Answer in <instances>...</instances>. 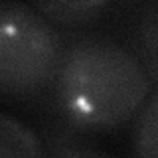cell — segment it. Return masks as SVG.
Returning a JSON list of instances; mask_svg holds the SVG:
<instances>
[{
	"instance_id": "cell-1",
	"label": "cell",
	"mask_w": 158,
	"mask_h": 158,
	"mask_svg": "<svg viewBox=\"0 0 158 158\" xmlns=\"http://www.w3.org/2000/svg\"><path fill=\"white\" fill-rule=\"evenodd\" d=\"M150 91V77L125 42L79 32L65 36L56 81L44 103L79 131L111 135L136 117Z\"/></svg>"
},
{
	"instance_id": "cell-2",
	"label": "cell",
	"mask_w": 158,
	"mask_h": 158,
	"mask_svg": "<svg viewBox=\"0 0 158 158\" xmlns=\"http://www.w3.org/2000/svg\"><path fill=\"white\" fill-rule=\"evenodd\" d=\"M63 46L65 34L28 0H0V99L46 101Z\"/></svg>"
},
{
	"instance_id": "cell-4",
	"label": "cell",
	"mask_w": 158,
	"mask_h": 158,
	"mask_svg": "<svg viewBox=\"0 0 158 158\" xmlns=\"http://www.w3.org/2000/svg\"><path fill=\"white\" fill-rule=\"evenodd\" d=\"M123 42L142 63L152 85H158V0H146L132 8Z\"/></svg>"
},
{
	"instance_id": "cell-5",
	"label": "cell",
	"mask_w": 158,
	"mask_h": 158,
	"mask_svg": "<svg viewBox=\"0 0 158 158\" xmlns=\"http://www.w3.org/2000/svg\"><path fill=\"white\" fill-rule=\"evenodd\" d=\"M48 117L40 121V136L44 140L48 156H105L107 152L93 142V135L71 127L59 118L52 109H46Z\"/></svg>"
},
{
	"instance_id": "cell-7",
	"label": "cell",
	"mask_w": 158,
	"mask_h": 158,
	"mask_svg": "<svg viewBox=\"0 0 158 158\" xmlns=\"http://www.w3.org/2000/svg\"><path fill=\"white\" fill-rule=\"evenodd\" d=\"M132 150L142 158H158V85L132 118Z\"/></svg>"
},
{
	"instance_id": "cell-3",
	"label": "cell",
	"mask_w": 158,
	"mask_h": 158,
	"mask_svg": "<svg viewBox=\"0 0 158 158\" xmlns=\"http://www.w3.org/2000/svg\"><path fill=\"white\" fill-rule=\"evenodd\" d=\"M63 34H79L93 28L113 8V0H28Z\"/></svg>"
},
{
	"instance_id": "cell-6",
	"label": "cell",
	"mask_w": 158,
	"mask_h": 158,
	"mask_svg": "<svg viewBox=\"0 0 158 158\" xmlns=\"http://www.w3.org/2000/svg\"><path fill=\"white\" fill-rule=\"evenodd\" d=\"M0 156H48L42 136L16 117L0 113Z\"/></svg>"
},
{
	"instance_id": "cell-8",
	"label": "cell",
	"mask_w": 158,
	"mask_h": 158,
	"mask_svg": "<svg viewBox=\"0 0 158 158\" xmlns=\"http://www.w3.org/2000/svg\"><path fill=\"white\" fill-rule=\"evenodd\" d=\"M146 0H113V6L117 8H123V10H132L140 4H144Z\"/></svg>"
}]
</instances>
